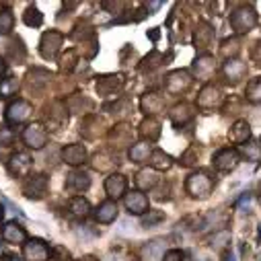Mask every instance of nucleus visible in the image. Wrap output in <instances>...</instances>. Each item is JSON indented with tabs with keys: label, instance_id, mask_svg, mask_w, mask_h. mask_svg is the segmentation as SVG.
<instances>
[{
	"label": "nucleus",
	"instance_id": "obj_20",
	"mask_svg": "<svg viewBox=\"0 0 261 261\" xmlns=\"http://www.w3.org/2000/svg\"><path fill=\"white\" fill-rule=\"evenodd\" d=\"M195 107L193 105H189V103H177L171 111H169V117H171V121H173V125H185L191 117H193V111Z\"/></svg>",
	"mask_w": 261,
	"mask_h": 261
},
{
	"label": "nucleus",
	"instance_id": "obj_13",
	"mask_svg": "<svg viewBox=\"0 0 261 261\" xmlns=\"http://www.w3.org/2000/svg\"><path fill=\"white\" fill-rule=\"evenodd\" d=\"M31 167H33V159L27 152H15L9 161V171L13 177H29Z\"/></svg>",
	"mask_w": 261,
	"mask_h": 261
},
{
	"label": "nucleus",
	"instance_id": "obj_34",
	"mask_svg": "<svg viewBox=\"0 0 261 261\" xmlns=\"http://www.w3.org/2000/svg\"><path fill=\"white\" fill-rule=\"evenodd\" d=\"M245 97H247L249 103H253V105H261V76L253 79V81L247 85V89H245Z\"/></svg>",
	"mask_w": 261,
	"mask_h": 261
},
{
	"label": "nucleus",
	"instance_id": "obj_49",
	"mask_svg": "<svg viewBox=\"0 0 261 261\" xmlns=\"http://www.w3.org/2000/svg\"><path fill=\"white\" fill-rule=\"evenodd\" d=\"M253 60L257 62V66H261V41H257V45L253 49Z\"/></svg>",
	"mask_w": 261,
	"mask_h": 261
},
{
	"label": "nucleus",
	"instance_id": "obj_32",
	"mask_svg": "<svg viewBox=\"0 0 261 261\" xmlns=\"http://www.w3.org/2000/svg\"><path fill=\"white\" fill-rule=\"evenodd\" d=\"M49 79H51V74H49L47 70H41V68H33V70H29V74H27V83H29L31 89H41V87H45V85L49 83Z\"/></svg>",
	"mask_w": 261,
	"mask_h": 261
},
{
	"label": "nucleus",
	"instance_id": "obj_22",
	"mask_svg": "<svg viewBox=\"0 0 261 261\" xmlns=\"http://www.w3.org/2000/svg\"><path fill=\"white\" fill-rule=\"evenodd\" d=\"M95 218L101 224H111L117 218V202L113 200H105L99 204V208L95 210Z\"/></svg>",
	"mask_w": 261,
	"mask_h": 261
},
{
	"label": "nucleus",
	"instance_id": "obj_10",
	"mask_svg": "<svg viewBox=\"0 0 261 261\" xmlns=\"http://www.w3.org/2000/svg\"><path fill=\"white\" fill-rule=\"evenodd\" d=\"M191 70H193L195 76L202 79V81L212 79L214 72H216V60H214V56H210V54H202V56H198V58L193 60Z\"/></svg>",
	"mask_w": 261,
	"mask_h": 261
},
{
	"label": "nucleus",
	"instance_id": "obj_21",
	"mask_svg": "<svg viewBox=\"0 0 261 261\" xmlns=\"http://www.w3.org/2000/svg\"><path fill=\"white\" fill-rule=\"evenodd\" d=\"M91 187V177L87 171H72L68 177H66V189L70 191H87Z\"/></svg>",
	"mask_w": 261,
	"mask_h": 261
},
{
	"label": "nucleus",
	"instance_id": "obj_46",
	"mask_svg": "<svg viewBox=\"0 0 261 261\" xmlns=\"http://www.w3.org/2000/svg\"><path fill=\"white\" fill-rule=\"evenodd\" d=\"M195 161H198V148H189V150L181 156V165H183V167H191V165H195Z\"/></svg>",
	"mask_w": 261,
	"mask_h": 261
},
{
	"label": "nucleus",
	"instance_id": "obj_42",
	"mask_svg": "<svg viewBox=\"0 0 261 261\" xmlns=\"http://www.w3.org/2000/svg\"><path fill=\"white\" fill-rule=\"evenodd\" d=\"M163 220H165V214L161 210H148V214L142 218V226L144 228H152V226H156Z\"/></svg>",
	"mask_w": 261,
	"mask_h": 261
},
{
	"label": "nucleus",
	"instance_id": "obj_39",
	"mask_svg": "<svg viewBox=\"0 0 261 261\" xmlns=\"http://www.w3.org/2000/svg\"><path fill=\"white\" fill-rule=\"evenodd\" d=\"M15 29V15L9 9L0 11V35H9Z\"/></svg>",
	"mask_w": 261,
	"mask_h": 261
},
{
	"label": "nucleus",
	"instance_id": "obj_41",
	"mask_svg": "<svg viewBox=\"0 0 261 261\" xmlns=\"http://www.w3.org/2000/svg\"><path fill=\"white\" fill-rule=\"evenodd\" d=\"M76 62H79L76 51H74V49H68L66 54H64V56L60 58V68H62L64 72H70V70H74Z\"/></svg>",
	"mask_w": 261,
	"mask_h": 261
},
{
	"label": "nucleus",
	"instance_id": "obj_17",
	"mask_svg": "<svg viewBox=\"0 0 261 261\" xmlns=\"http://www.w3.org/2000/svg\"><path fill=\"white\" fill-rule=\"evenodd\" d=\"M3 239L11 245H25L27 243V232L17 220H11L3 226Z\"/></svg>",
	"mask_w": 261,
	"mask_h": 261
},
{
	"label": "nucleus",
	"instance_id": "obj_26",
	"mask_svg": "<svg viewBox=\"0 0 261 261\" xmlns=\"http://www.w3.org/2000/svg\"><path fill=\"white\" fill-rule=\"evenodd\" d=\"M156 183H159V175H156L154 169H140L136 173V187H138V191H148V189L156 187Z\"/></svg>",
	"mask_w": 261,
	"mask_h": 261
},
{
	"label": "nucleus",
	"instance_id": "obj_5",
	"mask_svg": "<svg viewBox=\"0 0 261 261\" xmlns=\"http://www.w3.org/2000/svg\"><path fill=\"white\" fill-rule=\"evenodd\" d=\"M23 193L29 200H41L47 193V175L39 173V175H29L23 181Z\"/></svg>",
	"mask_w": 261,
	"mask_h": 261
},
{
	"label": "nucleus",
	"instance_id": "obj_25",
	"mask_svg": "<svg viewBox=\"0 0 261 261\" xmlns=\"http://www.w3.org/2000/svg\"><path fill=\"white\" fill-rule=\"evenodd\" d=\"M140 136L144 138V142H154L161 138V123L154 117H146L140 123Z\"/></svg>",
	"mask_w": 261,
	"mask_h": 261
},
{
	"label": "nucleus",
	"instance_id": "obj_33",
	"mask_svg": "<svg viewBox=\"0 0 261 261\" xmlns=\"http://www.w3.org/2000/svg\"><path fill=\"white\" fill-rule=\"evenodd\" d=\"M109 140L115 142L117 146H125L132 140V129H127V125H115V129H111Z\"/></svg>",
	"mask_w": 261,
	"mask_h": 261
},
{
	"label": "nucleus",
	"instance_id": "obj_8",
	"mask_svg": "<svg viewBox=\"0 0 261 261\" xmlns=\"http://www.w3.org/2000/svg\"><path fill=\"white\" fill-rule=\"evenodd\" d=\"M191 87V76L187 70H173L165 76V89L171 95H181Z\"/></svg>",
	"mask_w": 261,
	"mask_h": 261
},
{
	"label": "nucleus",
	"instance_id": "obj_37",
	"mask_svg": "<svg viewBox=\"0 0 261 261\" xmlns=\"http://www.w3.org/2000/svg\"><path fill=\"white\" fill-rule=\"evenodd\" d=\"M23 21H25V25H29V27H39L41 23H43V15H41V11L37 9V7H27V11L23 13Z\"/></svg>",
	"mask_w": 261,
	"mask_h": 261
},
{
	"label": "nucleus",
	"instance_id": "obj_9",
	"mask_svg": "<svg viewBox=\"0 0 261 261\" xmlns=\"http://www.w3.org/2000/svg\"><path fill=\"white\" fill-rule=\"evenodd\" d=\"M123 204H125V210L129 214H134V216H142L150 210V204H148V198L142 193V191H129L125 193V198H123Z\"/></svg>",
	"mask_w": 261,
	"mask_h": 261
},
{
	"label": "nucleus",
	"instance_id": "obj_3",
	"mask_svg": "<svg viewBox=\"0 0 261 261\" xmlns=\"http://www.w3.org/2000/svg\"><path fill=\"white\" fill-rule=\"evenodd\" d=\"M212 165L220 173H230L241 165V152L237 148H220L212 156Z\"/></svg>",
	"mask_w": 261,
	"mask_h": 261
},
{
	"label": "nucleus",
	"instance_id": "obj_16",
	"mask_svg": "<svg viewBox=\"0 0 261 261\" xmlns=\"http://www.w3.org/2000/svg\"><path fill=\"white\" fill-rule=\"evenodd\" d=\"M62 161L70 167H81L87 161V148L83 144H68L62 148Z\"/></svg>",
	"mask_w": 261,
	"mask_h": 261
},
{
	"label": "nucleus",
	"instance_id": "obj_1",
	"mask_svg": "<svg viewBox=\"0 0 261 261\" xmlns=\"http://www.w3.org/2000/svg\"><path fill=\"white\" fill-rule=\"evenodd\" d=\"M214 189V179L204 173V171H198V173H191L185 181V191L195 200H206L210 198V193Z\"/></svg>",
	"mask_w": 261,
	"mask_h": 261
},
{
	"label": "nucleus",
	"instance_id": "obj_31",
	"mask_svg": "<svg viewBox=\"0 0 261 261\" xmlns=\"http://www.w3.org/2000/svg\"><path fill=\"white\" fill-rule=\"evenodd\" d=\"M148 161H150L152 169H159V171H169L173 167V156L167 154L165 150H152Z\"/></svg>",
	"mask_w": 261,
	"mask_h": 261
},
{
	"label": "nucleus",
	"instance_id": "obj_43",
	"mask_svg": "<svg viewBox=\"0 0 261 261\" xmlns=\"http://www.w3.org/2000/svg\"><path fill=\"white\" fill-rule=\"evenodd\" d=\"M144 62L146 64H142V70H152V68H159V66H163V64H167L165 62V56L159 54V51H152Z\"/></svg>",
	"mask_w": 261,
	"mask_h": 261
},
{
	"label": "nucleus",
	"instance_id": "obj_27",
	"mask_svg": "<svg viewBox=\"0 0 261 261\" xmlns=\"http://www.w3.org/2000/svg\"><path fill=\"white\" fill-rule=\"evenodd\" d=\"M68 121V113L64 109L62 103H54L51 109L47 111V127L51 129H60V125H64Z\"/></svg>",
	"mask_w": 261,
	"mask_h": 261
},
{
	"label": "nucleus",
	"instance_id": "obj_30",
	"mask_svg": "<svg viewBox=\"0 0 261 261\" xmlns=\"http://www.w3.org/2000/svg\"><path fill=\"white\" fill-rule=\"evenodd\" d=\"M150 154H152V150H150V144L148 142H138V144H134L132 148H129V152H127L129 161L138 163V165L144 163V161H148Z\"/></svg>",
	"mask_w": 261,
	"mask_h": 261
},
{
	"label": "nucleus",
	"instance_id": "obj_12",
	"mask_svg": "<svg viewBox=\"0 0 261 261\" xmlns=\"http://www.w3.org/2000/svg\"><path fill=\"white\" fill-rule=\"evenodd\" d=\"M23 257L27 261H47L49 259V247L41 239H31L23 245Z\"/></svg>",
	"mask_w": 261,
	"mask_h": 261
},
{
	"label": "nucleus",
	"instance_id": "obj_4",
	"mask_svg": "<svg viewBox=\"0 0 261 261\" xmlns=\"http://www.w3.org/2000/svg\"><path fill=\"white\" fill-rule=\"evenodd\" d=\"M62 43H64V35L60 31H56V29L45 31L39 41V51L45 60H54L58 56V51L62 49Z\"/></svg>",
	"mask_w": 261,
	"mask_h": 261
},
{
	"label": "nucleus",
	"instance_id": "obj_23",
	"mask_svg": "<svg viewBox=\"0 0 261 261\" xmlns=\"http://www.w3.org/2000/svg\"><path fill=\"white\" fill-rule=\"evenodd\" d=\"M230 140L234 144H245L251 140V125L247 119H237L230 127Z\"/></svg>",
	"mask_w": 261,
	"mask_h": 261
},
{
	"label": "nucleus",
	"instance_id": "obj_44",
	"mask_svg": "<svg viewBox=\"0 0 261 261\" xmlns=\"http://www.w3.org/2000/svg\"><path fill=\"white\" fill-rule=\"evenodd\" d=\"M51 259L54 261H72V255H70V251L66 247L58 245V247L51 249Z\"/></svg>",
	"mask_w": 261,
	"mask_h": 261
},
{
	"label": "nucleus",
	"instance_id": "obj_29",
	"mask_svg": "<svg viewBox=\"0 0 261 261\" xmlns=\"http://www.w3.org/2000/svg\"><path fill=\"white\" fill-rule=\"evenodd\" d=\"M68 210H70L74 216L85 218V216L91 214V204H89L87 198H83V195H74V198H70V202H68Z\"/></svg>",
	"mask_w": 261,
	"mask_h": 261
},
{
	"label": "nucleus",
	"instance_id": "obj_15",
	"mask_svg": "<svg viewBox=\"0 0 261 261\" xmlns=\"http://www.w3.org/2000/svg\"><path fill=\"white\" fill-rule=\"evenodd\" d=\"M123 87V74H103L97 79V93L107 97Z\"/></svg>",
	"mask_w": 261,
	"mask_h": 261
},
{
	"label": "nucleus",
	"instance_id": "obj_47",
	"mask_svg": "<svg viewBox=\"0 0 261 261\" xmlns=\"http://www.w3.org/2000/svg\"><path fill=\"white\" fill-rule=\"evenodd\" d=\"M183 259H185V253L179 249H171L163 255V261H183Z\"/></svg>",
	"mask_w": 261,
	"mask_h": 261
},
{
	"label": "nucleus",
	"instance_id": "obj_50",
	"mask_svg": "<svg viewBox=\"0 0 261 261\" xmlns=\"http://www.w3.org/2000/svg\"><path fill=\"white\" fill-rule=\"evenodd\" d=\"M222 261H234V255H232L230 249H226V251L222 253Z\"/></svg>",
	"mask_w": 261,
	"mask_h": 261
},
{
	"label": "nucleus",
	"instance_id": "obj_7",
	"mask_svg": "<svg viewBox=\"0 0 261 261\" xmlns=\"http://www.w3.org/2000/svg\"><path fill=\"white\" fill-rule=\"evenodd\" d=\"M31 111H33V107H31L29 101H25V99H15V101H11V103L7 105L5 117H7L9 123L17 125V123H23L25 119H29Z\"/></svg>",
	"mask_w": 261,
	"mask_h": 261
},
{
	"label": "nucleus",
	"instance_id": "obj_2",
	"mask_svg": "<svg viewBox=\"0 0 261 261\" xmlns=\"http://www.w3.org/2000/svg\"><path fill=\"white\" fill-rule=\"evenodd\" d=\"M255 25H257V13H255V9L251 5L239 7L237 11H232L230 27L234 29V33H249Z\"/></svg>",
	"mask_w": 261,
	"mask_h": 261
},
{
	"label": "nucleus",
	"instance_id": "obj_35",
	"mask_svg": "<svg viewBox=\"0 0 261 261\" xmlns=\"http://www.w3.org/2000/svg\"><path fill=\"white\" fill-rule=\"evenodd\" d=\"M239 51H241V43H239V39H234V37L224 39L222 45H220V54L226 58V62H228V60H234V56H237Z\"/></svg>",
	"mask_w": 261,
	"mask_h": 261
},
{
	"label": "nucleus",
	"instance_id": "obj_19",
	"mask_svg": "<svg viewBox=\"0 0 261 261\" xmlns=\"http://www.w3.org/2000/svg\"><path fill=\"white\" fill-rule=\"evenodd\" d=\"M140 109H142L148 117L154 115V113H159V111H163V109H165V99H163V95H159V93H154V91L142 95V99H140Z\"/></svg>",
	"mask_w": 261,
	"mask_h": 261
},
{
	"label": "nucleus",
	"instance_id": "obj_28",
	"mask_svg": "<svg viewBox=\"0 0 261 261\" xmlns=\"http://www.w3.org/2000/svg\"><path fill=\"white\" fill-rule=\"evenodd\" d=\"M142 255H144L148 261H159V259H163V255H165V241H161V239L148 241V243L142 247Z\"/></svg>",
	"mask_w": 261,
	"mask_h": 261
},
{
	"label": "nucleus",
	"instance_id": "obj_54",
	"mask_svg": "<svg viewBox=\"0 0 261 261\" xmlns=\"http://www.w3.org/2000/svg\"><path fill=\"white\" fill-rule=\"evenodd\" d=\"M0 257H3V243H0Z\"/></svg>",
	"mask_w": 261,
	"mask_h": 261
},
{
	"label": "nucleus",
	"instance_id": "obj_6",
	"mask_svg": "<svg viewBox=\"0 0 261 261\" xmlns=\"http://www.w3.org/2000/svg\"><path fill=\"white\" fill-rule=\"evenodd\" d=\"M23 142L33 148V150H41L45 144H47V132H45V127L41 123H29L25 129H23V134H21Z\"/></svg>",
	"mask_w": 261,
	"mask_h": 261
},
{
	"label": "nucleus",
	"instance_id": "obj_18",
	"mask_svg": "<svg viewBox=\"0 0 261 261\" xmlns=\"http://www.w3.org/2000/svg\"><path fill=\"white\" fill-rule=\"evenodd\" d=\"M222 72H224V76H226V81L228 83H241L245 76H247V64L245 62H241V60H228V62H224V68H222Z\"/></svg>",
	"mask_w": 261,
	"mask_h": 261
},
{
	"label": "nucleus",
	"instance_id": "obj_38",
	"mask_svg": "<svg viewBox=\"0 0 261 261\" xmlns=\"http://www.w3.org/2000/svg\"><path fill=\"white\" fill-rule=\"evenodd\" d=\"M115 163L117 161H113V156L107 154V152H97L93 156V169H97V171H109Z\"/></svg>",
	"mask_w": 261,
	"mask_h": 261
},
{
	"label": "nucleus",
	"instance_id": "obj_36",
	"mask_svg": "<svg viewBox=\"0 0 261 261\" xmlns=\"http://www.w3.org/2000/svg\"><path fill=\"white\" fill-rule=\"evenodd\" d=\"M19 79L17 76H7L0 81V97H11V95H17L19 91Z\"/></svg>",
	"mask_w": 261,
	"mask_h": 261
},
{
	"label": "nucleus",
	"instance_id": "obj_45",
	"mask_svg": "<svg viewBox=\"0 0 261 261\" xmlns=\"http://www.w3.org/2000/svg\"><path fill=\"white\" fill-rule=\"evenodd\" d=\"M15 140V132L9 125H0V146H11Z\"/></svg>",
	"mask_w": 261,
	"mask_h": 261
},
{
	"label": "nucleus",
	"instance_id": "obj_53",
	"mask_svg": "<svg viewBox=\"0 0 261 261\" xmlns=\"http://www.w3.org/2000/svg\"><path fill=\"white\" fill-rule=\"evenodd\" d=\"M5 261H21V259H19V257H7Z\"/></svg>",
	"mask_w": 261,
	"mask_h": 261
},
{
	"label": "nucleus",
	"instance_id": "obj_51",
	"mask_svg": "<svg viewBox=\"0 0 261 261\" xmlns=\"http://www.w3.org/2000/svg\"><path fill=\"white\" fill-rule=\"evenodd\" d=\"M5 72H7V62L0 58V81H3V76H5Z\"/></svg>",
	"mask_w": 261,
	"mask_h": 261
},
{
	"label": "nucleus",
	"instance_id": "obj_48",
	"mask_svg": "<svg viewBox=\"0 0 261 261\" xmlns=\"http://www.w3.org/2000/svg\"><path fill=\"white\" fill-rule=\"evenodd\" d=\"M163 7V3H159V0H156V3H144V9L148 11V15H152L154 11H159Z\"/></svg>",
	"mask_w": 261,
	"mask_h": 261
},
{
	"label": "nucleus",
	"instance_id": "obj_24",
	"mask_svg": "<svg viewBox=\"0 0 261 261\" xmlns=\"http://www.w3.org/2000/svg\"><path fill=\"white\" fill-rule=\"evenodd\" d=\"M212 39H214V29L208 23H200L198 29L193 31V43H195V47H198V49L210 47Z\"/></svg>",
	"mask_w": 261,
	"mask_h": 261
},
{
	"label": "nucleus",
	"instance_id": "obj_11",
	"mask_svg": "<svg viewBox=\"0 0 261 261\" xmlns=\"http://www.w3.org/2000/svg\"><path fill=\"white\" fill-rule=\"evenodd\" d=\"M105 191H107V195L113 202L119 200V198H125V193H127V179H125V175L111 173L105 179Z\"/></svg>",
	"mask_w": 261,
	"mask_h": 261
},
{
	"label": "nucleus",
	"instance_id": "obj_55",
	"mask_svg": "<svg viewBox=\"0 0 261 261\" xmlns=\"http://www.w3.org/2000/svg\"><path fill=\"white\" fill-rule=\"evenodd\" d=\"M0 220H3V212H0Z\"/></svg>",
	"mask_w": 261,
	"mask_h": 261
},
{
	"label": "nucleus",
	"instance_id": "obj_40",
	"mask_svg": "<svg viewBox=\"0 0 261 261\" xmlns=\"http://www.w3.org/2000/svg\"><path fill=\"white\" fill-rule=\"evenodd\" d=\"M216 251H226L228 245H230V232L228 230H218L214 237H212V243H210Z\"/></svg>",
	"mask_w": 261,
	"mask_h": 261
},
{
	"label": "nucleus",
	"instance_id": "obj_14",
	"mask_svg": "<svg viewBox=\"0 0 261 261\" xmlns=\"http://www.w3.org/2000/svg\"><path fill=\"white\" fill-rule=\"evenodd\" d=\"M220 101H222V93H220V89L214 87V85H206V87L200 91V95H198V107H200V109H206V111L218 107Z\"/></svg>",
	"mask_w": 261,
	"mask_h": 261
},
{
	"label": "nucleus",
	"instance_id": "obj_52",
	"mask_svg": "<svg viewBox=\"0 0 261 261\" xmlns=\"http://www.w3.org/2000/svg\"><path fill=\"white\" fill-rule=\"evenodd\" d=\"M76 261H99V259L93 257V255H85V257H81V259H76Z\"/></svg>",
	"mask_w": 261,
	"mask_h": 261
}]
</instances>
